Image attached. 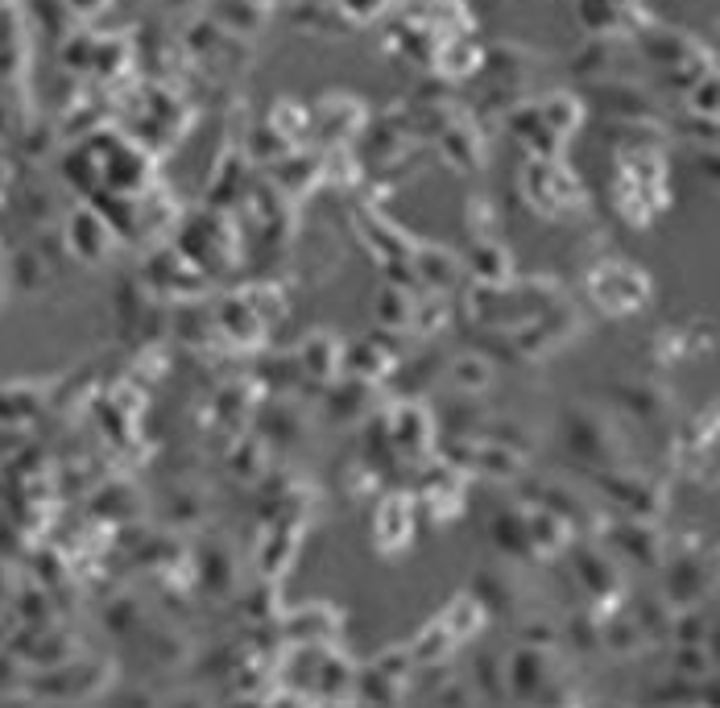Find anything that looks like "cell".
<instances>
[{"instance_id": "7a4b0ae2", "label": "cell", "mask_w": 720, "mask_h": 708, "mask_svg": "<svg viewBox=\"0 0 720 708\" xmlns=\"http://www.w3.org/2000/svg\"><path fill=\"white\" fill-rule=\"evenodd\" d=\"M430 439H435V418H430L423 406L402 402L394 415H390V444H394L397 451L418 456V451L430 448Z\"/></svg>"}, {"instance_id": "9c48e42d", "label": "cell", "mask_w": 720, "mask_h": 708, "mask_svg": "<svg viewBox=\"0 0 720 708\" xmlns=\"http://www.w3.org/2000/svg\"><path fill=\"white\" fill-rule=\"evenodd\" d=\"M340 340H331V336H310L307 345H303V369H307L310 378H336L340 373Z\"/></svg>"}, {"instance_id": "277c9868", "label": "cell", "mask_w": 720, "mask_h": 708, "mask_svg": "<svg viewBox=\"0 0 720 708\" xmlns=\"http://www.w3.org/2000/svg\"><path fill=\"white\" fill-rule=\"evenodd\" d=\"M522 522H526V543H531V552L538 555H555L567 547V538H571V526L559 510H547V505H538V510H522Z\"/></svg>"}, {"instance_id": "5b68a950", "label": "cell", "mask_w": 720, "mask_h": 708, "mask_svg": "<svg viewBox=\"0 0 720 708\" xmlns=\"http://www.w3.org/2000/svg\"><path fill=\"white\" fill-rule=\"evenodd\" d=\"M703 588H708V571L700 559H675L667 564V601L670 609H687V604H703Z\"/></svg>"}, {"instance_id": "e0dca14e", "label": "cell", "mask_w": 720, "mask_h": 708, "mask_svg": "<svg viewBox=\"0 0 720 708\" xmlns=\"http://www.w3.org/2000/svg\"><path fill=\"white\" fill-rule=\"evenodd\" d=\"M576 559H580V580L597 597H604V588H618V576H613V568L600 559L597 552H576Z\"/></svg>"}, {"instance_id": "52a82bcc", "label": "cell", "mask_w": 720, "mask_h": 708, "mask_svg": "<svg viewBox=\"0 0 720 708\" xmlns=\"http://www.w3.org/2000/svg\"><path fill=\"white\" fill-rule=\"evenodd\" d=\"M373 531H378V543L385 552L406 547V543H411V501L406 498L381 501L378 519H373Z\"/></svg>"}, {"instance_id": "2e32d148", "label": "cell", "mask_w": 720, "mask_h": 708, "mask_svg": "<svg viewBox=\"0 0 720 708\" xmlns=\"http://www.w3.org/2000/svg\"><path fill=\"white\" fill-rule=\"evenodd\" d=\"M493 543H498L501 552H531L522 510H510V514H498V519H493Z\"/></svg>"}, {"instance_id": "8992f818", "label": "cell", "mask_w": 720, "mask_h": 708, "mask_svg": "<svg viewBox=\"0 0 720 708\" xmlns=\"http://www.w3.org/2000/svg\"><path fill=\"white\" fill-rule=\"evenodd\" d=\"M600 274L604 277H597V294L609 312H634L646 298V282L634 277V270H600Z\"/></svg>"}, {"instance_id": "d6986e66", "label": "cell", "mask_w": 720, "mask_h": 708, "mask_svg": "<svg viewBox=\"0 0 720 708\" xmlns=\"http://www.w3.org/2000/svg\"><path fill=\"white\" fill-rule=\"evenodd\" d=\"M294 555V538L291 535H270V543H265V552H261V571L265 576H282V568L291 564Z\"/></svg>"}, {"instance_id": "3957f363", "label": "cell", "mask_w": 720, "mask_h": 708, "mask_svg": "<svg viewBox=\"0 0 720 708\" xmlns=\"http://www.w3.org/2000/svg\"><path fill=\"white\" fill-rule=\"evenodd\" d=\"M510 696L514 700H534V696H543L550 684V658L538 651V646H522L514 651L510 658Z\"/></svg>"}, {"instance_id": "5bb4252c", "label": "cell", "mask_w": 720, "mask_h": 708, "mask_svg": "<svg viewBox=\"0 0 720 708\" xmlns=\"http://www.w3.org/2000/svg\"><path fill=\"white\" fill-rule=\"evenodd\" d=\"M411 307H414V298L406 291H397V286H381L378 324H381V328H390V331L406 328V324H411Z\"/></svg>"}, {"instance_id": "9a60e30c", "label": "cell", "mask_w": 720, "mask_h": 708, "mask_svg": "<svg viewBox=\"0 0 720 708\" xmlns=\"http://www.w3.org/2000/svg\"><path fill=\"white\" fill-rule=\"evenodd\" d=\"M489 381H493V369H489L484 357H456L451 361V385L463 390V394H480Z\"/></svg>"}, {"instance_id": "8fae6325", "label": "cell", "mask_w": 720, "mask_h": 708, "mask_svg": "<svg viewBox=\"0 0 720 708\" xmlns=\"http://www.w3.org/2000/svg\"><path fill=\"white\" fill-rule=\"evenodd\" d=\"M472 270L484 286H505L510 282V253L493 241H480L477 253H472Z\"/></svg>"}, {"instance_id": "6da1fadb", "label": "cell", "mask_w": 720, "mask_h": 708, "mask_svg": "<svg viewBox=\"0 0 720 708\" xmlns=\"http://www.w3.org/2000/svg\"><path fill=\"white\" fill-rule=\"evenodd\" d=\"M343 625V613H336L327 601H315V604H303V609H294L286 613V622H282V634L291 642H327L336 630Z\"/></svg>"}, {"instance_id": "7c38bea8", "label": "cell", "mask_w": 720, "mask_h": 708, "mask_svg": "<svg viewBox=\"0 0 720 708\" xmlns=\"http://www.w3.org/2000/svg\"><path fill=\"white\" fill-rule=\"evenodd\" d=\"M451 646H456V639L447 634V625L444 622H430L427 630H423V634H418V639L406 646V651H411L414 667H430V663H439V658H444Z\"/></svg>"}, {"instance_id": "ba28073f", "label": "cell", "mask_w": 720, "mask_h": 708, "mask_svg": "<svg viewBox=\"0 0 720 708\" xmlns=\"http://www.w3.org/2000/svg\"><path fill=\"white\" fill-rule=\"evenodd\" d=\"M414 274L423 277L427 286H435V291H444V286H451L456 282V274H460V261H456V253L451 249H439V244H418L414 249Z\"/></svg>"}, {"instance_id": "ffe728a7", "label": "cell", "mask_w": 720, "mask_h": 708, "mask_svg": "<svg viewBox=\"0 0 720 708\" xmlns=\"http://www.w3.org/2000/svg\"><path fill=\"white\" fill-rule=\"evenodd\" d=\"M493 672H498V658L480 655V658H477V679L484 684V696H501V688L493 684V679H498Z\"/></svg>"}, {"instance_id": "30bf717a", "label": "cell", "mask_w": 720, "mask_h": 708, "mask_svg": "<svg viewBox=\"0 0 720 708\" xmlns=\"http://www.w3.org/2000/svg\"><path fill=\"white\" fill-rule=\"evenodd\" d=\"M439 622L447 625V634H451L456 642L472 639V634L480 630V622H484V604H480L477 597H460V601L447 604V613L439 618Z\"/></svg>"}, {"instance_id": "ac0fdd59", "label": "cell", "mask_w": 720, "mask_h": 708, "mask_svg": "<svg viewBox=\"0 0 720 708\" xmlns=\"http://www.w3.org/2000/svg\"><path fill=\"white\" fill-rule=\"evenodd\" d=\"M675 667H679V675L700 679V675H712V655L703 651V642H679V651H675Z\"/></svg>"}, {"instance_id": "4fadbf2b", "label": "cell", "mask_w": 720, "mask_h": 708, "mask_svg": "<svg viewBox=\"0 0 720 708\" xmlns=\"http://www.w3.org/2000/svg\"><path fill=\"white\" fill-rule=\"evenodd\" d=\"M600 646L613 651V655H637L646 646V630L634 622V618H618L600 630Z\"/></svg>"}]
</instances>
